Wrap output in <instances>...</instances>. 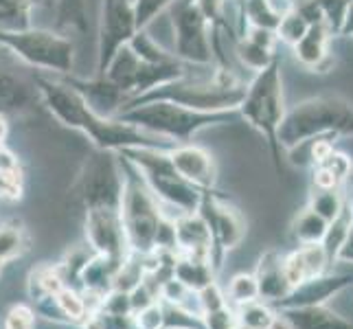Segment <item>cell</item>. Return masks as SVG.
<instances>
[{
  "mask_svg": "<svg viewBox=\"0 0 353 329\" xmlns=\"http://www.w3.org/2000/svg\"><path fill=\"white\" fill-rule=\"evenodd\" d=\"M35 88H38L40 99L51 110V114L64 123L66 128L79 130L92 141L94 150L121 152L130 148H158L172 150L176 143L156 137V134L143 132L130 123H123L119 119H108L97 114L86 103V99L72 88L64 79L46 77L44 72H35L31 77Z\"/></svg>",
  "mask_w": 353,
  "mask_h": 329,
  "instance_id": "obj_1",
  "label": "cell"
},
{
  "mask_svg": "<svg viewBox=\"0 0 353 329\" xmlns=\"http://www.w3.org/2000/svg\"><path fill=\"white\" fill-rule=\"evenodd\" d=\"M237 117L239 110L202 112V110H193L174 101H145V103H134L123 108L114 119L180 145V143H189L204 128L228 123L230 119Z\"/></svg>",
  "mask_w": 353,
  "mask_h": 329,
  "instance_id": "obj_2",
  "label": "cell"
},
{
  "mask_svg": "<svg viewBox=\"0 0 353 329\" xmlns=\"http://www.w3.org/2000/svg\"><path fill=\"white\" fill-rule=\"evenodd\" d=\"M353 103L340 94H321L290 108L276 130L279 145L290 150L312 137H351Z\"/></svg>",
  "mask_w": 353,
  "mask_h": 329,
  "instance_id": "obj_3",
  "label": "cell"
},
{
  "mask_svg": "<svg viewBox=\"0 0 353 329\" xmlns=\"http://www.w3.org/2000/svg\"><path fill=\"white\" fill-rule=\"evenodd\" d=\"M239 117L257 130L270 145L272 163L276 174L281 176V145L276 139V130L285 117L283 101V79H281V57H274L265 68L254 72L252 81L246 86V94L239 103Z\"/></svg>",
  "mask_w": 353,
  "mask_h": 329,
  "instance_id": "obj_4",
  "label": "cell"
},
{
  "mask_svg": "<svg viewBox=\"0 0 353 329\" xmlns=\"http://www.w3.org/2000/svg\"><path fill=\"white\" fill-rule=\"evenodd\" d=\"M123 158L139 169L150 191L161 202L163 211L172 209L176 215L196 213L202 204L204 191L182 178L169 158V150L158 148H130L119 152Z\"/></svg>",
  "mask_w": 353,
  "mask_h": 329,
  "instance_id": "obj_5",
  "label": "cell"
},
{
  "mask_svg": "<svg viewBox=\"0 0 353 329\" xmlns=\"http://www.w3.org/2000/svg\"><path fill=\"white\" fill-rule=\"evenodd\" d=\"M121 172H123V198H121V219H123V230L130 252L150 255L154 252V241L158 226L163 217L161 202L150 191L148 182L143 180L139 169L134 167L128 158L119 154Z\"/></svg>",
  "mask_w": 353,
  "mask_h": 329,
  "instance_id": "obj_6",
  "label": "cell"
},
{
  "mask_svg": "<svg viewBox=\"0 0 353 329\" xmlns=\"http://www.w3.org/2000/svg\"><path fill=\"white\" fill-rule=\"evenodd\" d=\"M0 48L14 53L24 64L59 75H72L75 44L62 31L48 29H0Z\"/></svg>",
  "mask_w": 353,
  "mask_h": 329,
  "instance_id": "obj_7",
  "label": "cell"
},
{
  "mask_svg": "<svg viewBox=\"0 0 353 329\" xmlns=\"http://www.w3.org/2000/svg\"><path fill=\"white\" fill-rule=\"evenodd\" d=\"M185 75H189V64H185L182 59L176 57L172 62L152 64L134 53L130 44H123L114 53V57L110 59V64H108L101 77L112 81L114 86L128 97V103H130L134 99H139L141 94L150 92L152 88L176 81Z\"/></svg>",
  "mask_w": 353,
  "mask_h": 329,
  "instance_id": "obj_8",
  "label": "cell"
},
{
  "mask_svg": "<svg viewBox=\"0 0 353 329\" xmlns=\"http://www.w3.org/2000/svg\"><path fill=\"white\" fill-rule=\"evenodd\" d=\"M75 196L79 198L83 211H121L123 172H121V161L117 152L94 150L83 161L75 182Z\"/></svg>",
  "mask_w": 353,
  "mask_h": 329,
  "instance_id": "obj_9",
  "label": "cell"
},
{
  "mask_svg": "<svg viewBox=\"0 0 353 329\" xmlns=\"http://www.w3.org/2000/svg\"><path fill=\"white\" fill-rule=\"evenodd\" d=\"M169 7L176 35L174 55L185 64L209 66L213 62V22L204 14L200 0H174Z\"/></svg>",
  "mask_w": 353,
  "mask_h": 329,
  "instance_id": "obj_10",
  "label": "cell"
},
{
  "mask_svg": "<svg viewBox=\"0 0 353 329\" xmlns=\"http://www.w3.org/2000/svg\"><path fill=\"white\" fill-rule=\"evenodd\" d=\"M198 211L211 230V241H213L211 263L215 270H220L224 255L237 248L243 241V237H246V217L241 215L237 206L222 198L220 193H215V189L204 191V198Z\"/></svg>",
  "mask_w": 353,
  "mask_h": 329,
  "instance_id": "obj_11",
  "label": "cell"
},
{
  "mask_svg": "<svg viewBox=\"0 0 353 329\" xmlns=\"http://www.w3.org/2000/svg\"><path fill=\"white\" fill-rule=\"evenodd\" d=\"M134 0H103L99 35H97V77H101L121 46L137 33Z\"/></svg>",
  "mask_w": 353,
  "mask_h": 329,
  "instance_id": "obj_12",
  "label": "cell"
},
{
  "mask_svg": "<svg viewBox=\"0 0 353 329\" xmlns=\"http://www.w3.org/2000/svg\"><path fill=\"white\" fill-rule=\"evenodd\" d=\"M83 230H86V246L105 257L123 261L130 255V246L123 230V219L117 209L83 211Z\"/></svg>",
  "mask_w": 353,
  "mask_h": 329,
  "instance_id": "obj_13",
  "label": "cell"
},
{
  "mask_svg": "<svg viewBox=\"0 0 353 329\" xmlns=\"http://www.w3.org/2000/svg\"><path fill=\"white\" fill-rule=\"evenodd\" d=\"M353 286L351 275H330L325 272L321 277L307 279V281L299 283L296 288H292V292L274 303L272 310H288V308H305V306H327V301L340 295L343 290Z\"/></svg>",
  "mask_w": 353,
  "mask_h": 329,
  "instance_id": "obj_14",
  "label": "cell"
},
{
  "mask_svg": "<svg viewBox=\"0 0 353 329\" xmlns=\"http://www.w3.org/2000/svg\"><path fill=\"white\" fill-rule=\"evenodd\" d=\"M169 158H172V165L176 167V172L187 182L196 185L202 191L215 189L217 167H215L213 156L204 148L193 143H180L169 150Z\"/></svg>",
  "mask_w": 353,
  "mask_h": 329,
  "instance_id": "obj_15",
  "label": "cell"
},
{
  "mask_svg": "<svg viewBox=\"0 0 353 329\" xmlns=\"http://www.w3.org/2000/svg\"><path fill=\"white\" fill-rule=\"evenodd\" d=\"M332 38L334 33L327 27V22H312L307 33L292 46L294 48L296 62L312 72H321V75L330 72L336 64V59L330 51Z\"/></svg>",
  "mask_w": 353,
  "mask_h": 329,
  "instance_id": "obj_16",
  "label": "cell"
},
{
  "mask_svg": "<svg viewBox=\"0 0 353 329\" xmlns=\"http://www.w3.org/2000/svg\"><path fill=\"white\" fill-rule=\"evenodd\" d=\"M252 275H254V281H257L259 301L268 303L270 308L292 292V286L283 272V255L274 248L265 250L261 255Z\"/></svg>",
  "mask_w": 353,
  "mask_h": 329,
  "instance_id": "obj_17",
  "label": "cell"
},
{
  "mask_svg": "<svg viewBox=\"0 0 353 329\" xmlns=\"http://www.w3.org/2000/svg\"><path fill=\"white\" fill-rule=\"evenodd\" d=\"M38 88L33 79H24L9 66L0 64V112L7 117H22L33 110Z\"/></svg>",
  "mask_w": 353,
  "mask_h": 329,
  "instance_id": "obj_18",
  "label": "cell"
},
{
  "mask_svg": "<svg viewBox=\"0 0 353 329\" xmlns=\"http://www.w3.org/2000/svg\"><path fill=\"white\" fill-rule=\"evenodd\" d=\"M174 226H176V252L178 255L211 259V252H213L211 230L206 226L200 211L176 215Z\"/></svg>",
  "mask_w": 353,
  "mask_h": 329,
  "instance_id": "obj_19",
  "label": "cell"
},
{
  "mask_svg": "<svg viewBox=\"0 0 353 329\" xmlns=\"http://www.w3.org/2000/svg\"><path fill=\"white\" fill-rule=\"evenodd\" d=\"M290 321L292 329H353V323L327 306H305L276 310Z\"/></svg>",
  "mask_w": 353,
  "mask_h": 329,
  "instance_id": "obj_20",
  "label": "cell"
},
{
  "mask_svg": "<svg viewBox=\"0 0 353 329\" xmlns=\"http://www.w3.org/2000/svg\"><path fill=\"white\" fill-rule=\"evenodd\" d=\"M353 172L351 158L343 152H330L323 161L312 165V187L316 189H338L345 187Z\"/></svg>",
  "mask_w": 353,
  "mask_h": 329,
  "instance_id": "obj_21",
  "label": "cell"
},
{
  "mask_svg": "<svg viewBox=\"0 0 353 329\" xmlns=\"http://www.w3.org/2000/svg\"><path fill=\"white\" fill-rule=\"evenodd\" d=\"M215 275L217 270L213 268L211 259L191 257V255H178L176 257L174 279L191 292H200L202 288L211 286L215 281Z\"/></svg>",
  "mask_w": 353,
  "mask_h": 329,
  "instance_id": "obj_22",
  "label": "cell"
},
{
  "mask_svg": "<svg viewBox=\"0 0 353 329\" xmlns=\"http://www.w3.org/2000/svg\"><path fill=\"white\" fill-rule=\"evenodd\" d=\"M29 246H31L29 233L18 219L0 222V272H3L5 263L22 257L29 250Z\"/></svg>",
  "mask_w": 353,
  "mask_h": 329,
  "instance_id": "obj_23",
  "label": "cell"
},
{
  "mask_svg": "<svg viewBox=\"0 0 353 329\" xmlns=\"http://www.w3.org/2000/svg\"><path fill=\"white\" fill-rule=\"evenodd\" d=\"M62 288H64V279L59 275L57 263L35 266L29 275V281H27V292H29L31 303L42 297H48V295H57Z\"/></svg>",
  "mask_w": 353,
  "mask_h": 329,
  "instance_id": "obj_24",
  "label": "cell"
},
{
  "mask_svg": "<svg viewBox=\"0 0 353 329\" xmlns=\"http://www.w3.org/2000/svg\"><path fill=\"white\" fill-rule=\"evenodd\" d=\"M327 226H330V222H327L325 217H321L316 211H312L310 206H305V209L294 217V222L290 226V233L299 246L301 243H321L327 233Z\"/></svg>",
  "mask_w": 353,
  "mask_h": 329,
  "instance_id": "obj_25",
  "label": "cell"
},
{
  "mask_svg": "<svg viewBox=\"0 0 353 329\" xmlns=\"http://www.w3.org/2000/svg\"><path fill=\"white\" fill-rule=\"evenodd\" d=\"M33 27L31 0H0V29L18 31Z\"/></svg>",
  "mask_w": 353,
  "mask_h": 329,
  "instance_id": "obj_26",
  "label": "cell"
},
{
  "mask_svg": "<svg viewBox=\"0 0 353 329\" xmlns=\"http://www.w3.org/2000/svg\"><path fill=\"white\" fill-rule=\"evenodd\" d=\"M345 202H347L345 187H338V189H316V187H312L307 206L312 211L319 213L321 217H325L327 222H332V219L338 217V213L343 211Z\"/></svg>",
  "mask_w": 353,
  "mask_h": 329,
  "instance_id": "obj_27",
  "label": "cell"
},
{
  "mask_svg": "<svg viewBox=\"0 0 353 329\" xmlns=\"http://www.w3.org/2000/svg\"><path fill=\"white\" fill-rule=\"evenodd\" d=\"M64 29H88V16H86V0H57L55 11V31Z\"/></svg>",
  "mask_w": 353,
  "mask_h": 329,
  "instance_id": "obj_28",
  "label": "cell"
},
{
  "mask_svg": "<svg viewBox=\"0 0 353 329\" xmlns=\"http://www.w3.org/2000/svg\"><path fill=\"white\" fill-rule=\"evenodd\" d=\"M235 55L239 57V62L243 66L250 68L252 72H257V70L265 68L268 64L272 62V59L276 57V51H272V48H265V46L239 35L237 42H235Z\"/></svg>",
  "mask_w": 353,
  "mask_h": 329,
  "instance_id": "obj_29",
  "label": "cell"
},
{
  "mask_svg": "<svg viewBox=\"0 0 353 329\" xmlns=\"http://www.w3.org/2000/svg\"><path fill=\"white\" fill-rule=\"evenodd\" d=\"M57 303H59V308H62V312L68 316V321L72 325H83V321L90 316V306H88V301L86 297H83V292L77 290V288H68L64 286L62 290L55 295Z\"/></svg>",
  "mask_w": 353,
  "mask_h": 329,
  "instance_id": "obj_30",
  "label": "cell"
},
{
  "mask_svg": "<svg viewBox=\"0 0 353 329\" xmlns=\"http://www.w3.org/2000/svg\"><path fill=\"white\" fill-rule=\"evenodd\" d=\"M274 310L268 306L263 301H250V303H243V306L235 308V319L237 325L243 329H265L270 325V321L274 319Z\"/></svg>",
  "mask_w": 353,
  "mask_h": 329,
  "instance_id": "obj_31",
  "label": "cell"
},
{
  "mask_svg": "<svg viewBox=\"0 0 353 329\" xmlns=\"http://www.w3.org/2000/svg\"><path fill=\"white\" fill-rule=\"evenodd\" d=\"M226 301L230 308H239L243 303L257 301L259 299V290H257V281H254L252 272H239L228 281L226 290Z\"/></svg>",
  "mask_w": 353,
  "mask_h": 329,
  "instance_id": "obj_32",
  "label": "cell"
},
{
  "mask_svg": "<svg viewBox=\"0 0 353 329\" xmlns=\"http://www.w3.org/2000/svg\"><path fill=\"white\" fill-rule=\"evenodd\" d=\"M130 48L134 53H137L141 59H145V62H152V64H163V62H172V59H176L174 53H167L165 48L158 44L156 40H152L148 31L141 29L132 35V40L128 42Z\"/></svg>",
  "mask_w": 353,
  "mask_h": 329,
  "instance_id": "obj_33",
  "label": "cell"
},
{
  "mask_svg": "<svg viewBox=\"0 0 353 329\" xmlns=\"http://www.w3.org/2000/svg\"><path fill=\"white\" fill-rule=\"evenodd\" d=\"M307 29H310V20L294 7L281 18V22H279L276 38H279V42H285L290 46H294L303 35L307 33Z\"/></svg>",
  "mask_w": 353,
  "mask_h": 329,
  "instance_id": "obj_34",
  "label": "cell"
},
{
  "mask_svg": "<svg viewBox=\"0 0 353 329\" xmlns=\"http://www.w3.org/2000/svg\"><path fill=\"white\" fill-rule=\"evenodd\" d=\"M312 3L319 7V11L323 14L327 27L334 35H340V29H343V20L347 14L349 3L347 0H312Z\"/></svg>",
  "mask_w": 353,
  "mask_h": 329,
  "instance_id": "obj_35",
  "label": "cell"
},
{
  "mask_svg": "<svg viewBox=\"0 0 353 329\" xmlns=\"http://www.w3.org/2000/svg\"><path fill=\"white\" fill-rule=\"evenodd\" d=\"M132 319H134V327H137V329H165V306H163V301L158 299V301L152 303V306L134 312Z\"/></svg>",
  "mask_w": 353,
  "mask_h": 329,
  "instance_id": "obj_36",
  "label": "cell"
},
{
  "mask_svg": "<svg viewBox=\"0 0 353 329\" xmlns=\"http://www.w3.org/2000/svg\"><path fill=\"white\" fill-rule=\"evenodd\" d=\"M174 0H134V14H137V29H148V24L169 9Z\"/></svg>",
  "mask_w": 353,
  "mask_h": 329,
  "instance_id": "obj_37",
  "label": "cell"
},
{
  "mask_svg": "<svg viewBox=\"0 0 353 329\" xmlns=\"http://www.w3.org/2000/svg\"><path fill=\"white\" fill-rule=\"evenodd\" d=\"M31 308L35 310V316H42L44 321L48 323H55V325H66L70 327L72 323L68 321V316L62 312V308H59V303L55 299V295H48V297H42L38 301L31 303Z\"/></svg>",
  "mask_w": 353,
  "mask_h": 329,
  "instance_id": "obj_38",
  "label": "cell"
},
{
  "mask_svg": "<svg viewBox=\"0 0 353 329\" xmlns=\"http://www.w3.org/2000/svg\"><path fill=\"white\" fill-rule=\"evenodd\" d=\"M24 189L22 167L16 169H0V200H20Z\"/></svg>",
  "mask_w": 353,
  "mask_h": 329,
  "instance_id": "obj_39",
  "label": "cell"
},
{
  "mask_svg": "<svg viewBox=\"0 0 353 329\" xmlns=\"http://www.w3.org/2000/svg\"><path fill=\"white\" fill-rule=\"evenodd\" d=\"M196 299H198L200 319H202V314H206V312H213V310H220V308L228 306L224 290L217 286V281H213L211 286H206L200 292H196Z\"/></svg>",
  "mask_w": 353,
  "mask_h": 329,
  "instance_id": "obj_40",
  "label": "cell"
},
{
  "mask_svg": "<svg viewBox=\"0 0 353 329\" xmlns=\"http://www.w3.org/2000/svg\"><path fill=\"white\" fill-rule=\"evenodd\" d=\"M35 325V310L31 306H14L7 316H5V323H3V329H33Z\"/></svg>",
  "mask_w": 353,
  "mask_h": 329,
  "instance_id": "obj_41",
  "label": "cell"
},
{
  "mask_svg": "<svg viewBox=\"0 0 353 329\" xmlns=\"http://www.w3.org/2000/svg\"><path fill=\"white\" fill-rule=\"evenodd\" d=\"M202 325H204V329H233L237 325L235 308L224 306L220 310L202 314Z\"/></svg>",
  "mask_w": 353,
  "mask_h": 329,
  "instance_id": "obj_42",
  "label": "cell"
},
{
  "mask_svg": "<svg viewBox=\"0 0 353 329\" xmlns=\"http://www.w3.org/2000/svg\"><path fill=\"white\" fill-rule=\"evenodd\" d=\"M336 261H343V263H353V222L349 226V233L343 241V246L338 248L336 255Z\"/></svg>",
  "mask_w": 353,
  "mask_h": 329,
  "instance_id": "obj_43",
  "label": "cell"
},
{
  "mask_svg": "<svg viewBox=\"0 0 353 329\" xmlns=\"http://www.w3.org/2000/svg\"><path fill=\"white\" fill-rule=\"evenodd\" d=\"M16 167H20L16 154H11L7 148H0V169H16Z\"/></svg>",
  "mask_w": 353,
  "mask_h": 329,
  "instance_id": "obj_44",
  "label": "cell"
},
{
  "mask_svg": "<svg viewBox=\"0 0 353 329\" xmlns=\"http://www.w3.org/2000/svg\"><path fill=\"white\" fill-rule=\"evenodd\" d=\"M340 38H353V3H349V7H347L343 29H340Z\"/></svg>",
  "mask_w": 353,
  "mask_h": 329,
  "instance_id": "obj_45",
  "label": "cell"
},
{
  "mask_svg": "<svg viewBox=\"0 0 353 329\" xmlns=\"http://www.w3.org/2000/svg\"><path fill=\"white\" fill-rule=\"evenodd\" d=\"M265 329H292V325H290V321L285 319L281 312H276L274 319L270 321V325H268Z\"/></svg>",
  "mask_w": 353,
  "mask_h": 329,
  "instance_id": "obj_46",
  "label": "cell"
},
{
  "mask_svg": "<svg viewBox=\"0 0 353 329\" xmlns=\"http://www.w3.org/2000/svg\"><path fill=\"white\" fill-rule=\"evenodd\" d=\"M33 9H44V11H57V0H31Z\"/></svg>",
  "mask_w": 353,
  "mask_h": 329,
  "instance_id": "obj_47",
  "label": "cell"
},
{
  "mask_svg": "<svg viewBox=\"0 0 353 329\" xmlns=\"http://www.w3.org/2000/svg\"><path fill=\"white\" fill-rule=\"evenodd\" d=\"M7 134H9V117L0 112V143H5Z\"/></svg>",
  "mask_w": 353,
  "mask_h": 329,
  "instance_id": "obj_48",
  "label": "cell"
},
{
  "mask_svg": "<svg viewBox=\"0 0 353 329\" xmlns=\"http://www.w3.org/2000/svg\"><path fill=\"white\" fill-rule=\"evenodd\" d=\"M345 196H347L349 209H351V215H353V185H351V182H347V185H345Z\"/></svg>",
  "mask_w": 353,
  "mask_h": 329,
  "instance_id": "obj_49",
  "label": "cell"
},
{
  "mask_svg": "<svg viewBox=\"0 0 353 329\" xmlns=\"http://www.w3.org/2000/svg\"><path fill=\"white\" fill-rule=\"evenodd\" d=\"M347 182H351V185H353V172H351V176H349V180Z\"/></svg>",
  "mask_w": 353,
  "mask_h": 329,
  "instance_id": "obj_50",
  "label": "cell"
},
{
  "mask_svg": "<svg viewBox=\"0 0 353 329\" xmlns=\"http://www.w3.org/2000/svg\"><path fill=\"white\" fill-rule=\"evenodd\" d=\"M226 3H228V0H220V5H222V7H224Z\"/></svg>",
  "mask_w": 353,
  "mask_h": 329,
  "instance_id": "obj_51",
  "label": "cell"
},
{
  "mask_svg": "<svg viewBox=\"0 0 353 329\" xmlns=\"http://www.w3.org/2000/svg\"><path fill=\"white\" fill-rule=\"evenodd\" d=\"M233 329H243V327H239V325H235V327H233Z\"/></svg>",
  "mask_w": 353,
  "mask_h": 329,
  "instance_id": "obj_52",
  "label": "cell"
},
{
  "mask_svg": "<svg viewBox=\"0 0 353 329\" xmlns=\"http://www.w3.org/2000/svg\"><path fill=\"white\" fill-rule=\"evenodd\" d=\"M347 3H353V0H347Z\"/></svg>",
  "mask_w": 353,
  "mask_h": 329,
  "instance_id": "obj_53",
  "label": "cell"
}]
</instances>
